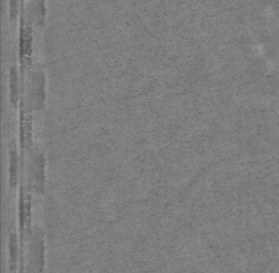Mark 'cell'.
Instances as JSON below:
<instances>
[{"mask_svg": "<svg viewBox=\"0 0 279 273\" xmlns=\"http://www.w3.org/2000/svg\"><path fill=\"white\" fill-rule=\"evenodd\" d=\"M11 161H10V179L11 187L15 188L17 186V154L15 150H11Z\"/></svg>", "mask_w": 279, "mask_h": 273, "instance_id": "cell-1", "label": "cell"}, {"mask_svg": "<svg viewBox=\"0 0 279 273\" xmlns=\"http://www.w3.org/2000/svg\"><path fill=\"white\" fill-rule=\"evenodd\" d=\"M17 263V241H16L15 233H11L10 236V268L12 272L16 271Z\"/></svg>", "mask_w": 279, "mask_h": 273, "instance_id": "cell-2", "label": "cell"}, {"mask_svg": "<svg viewBox=\"0 0 279 273\" xmlns=\"http://www.w3.org/2000/svg\"><path fill=\"white\" fill-rule=\"evenodd\" d=\"M17 72H16V68H11V102L14 105L17 104L19 100V89H17Z\"/></svg>", "mask_w": 279, "mask_h": 273, "instance_id": "cell-3", "label": "cell"}]
</instances>
